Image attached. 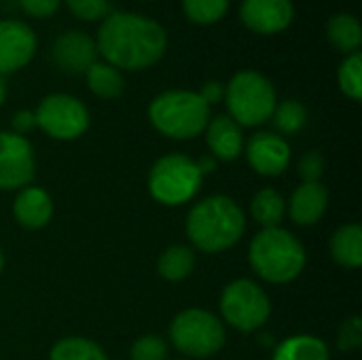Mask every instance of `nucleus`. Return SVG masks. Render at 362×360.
Wrapping results in <instances>:
<instances>
[{
	"label": "nucleus",
	"mask_w": 362,
	"mask_h": 360,
	"mask_svg": "<svg viewBox=\"0 0 362 360\" xmlns=\"http://www.w3.org/2000/svg\"><path fill=\"white\" fill-rule=\"evenodd\" d=\"M13 134H19V136H25L28 132H32L36 127V117H34V110H17L13 115Z\"/></svg>",
	"instance_id": "nucleus-33"
},
{
	"label": "nucleus",
	"mask_w": 362,
	"mask_h": 360,
	"mask_svg": "<svg viewBox=\"0 0 362 360\" xmlns=\"http://www.w3.org/2000/svg\"><path fill=\"white\" fill-rule=\"evenodd\" d=\"M206 142L214 155V159L221 161H235L244 151V134L242 127L229 117L218 115L206 125Z\"/></svg>",
	"instance_id": "nucleus-15"
},
{
	"label": "nucleus",
	"mask_w": 362,
	"mask_h": 360,
	"mask_svg": "<svg viewBox=\"0 0 362 360\" xmlns=\"http://www.w3.org/2000/svg\"><path fill=\"white\" fill-rule=\"evenodd\" d=\"M242 23L255 34H280L295 19V6L291 0H242Z\"/></svg>",
	"instance_id": "nucleus-12"
},
{
	"label": "nucleus",
	"mask_w": 362,
	"mask_h": 360,
	"mask_svg": "<svg viewBox=\"0 0 362 360\" xmlns=\"http://www.w3.org/2000/svg\"><path fill=\"white\" fill-rule=\"evenodd\" d=\"M68 11L81 21H98L104 19L110 11L108 0H66Z\"/></svg>",
	"instance_id": "nucleus-29"
},
{
	"label": "nucleus",
	"mask_w": 362,
	"mask_h": 360,
	"mask_svg": "<svg viewBox=\"0 0 362 360\" xmlns=\"http://www.w3.org/2000/svg\"><path fill=\"white\" fill-rule=\"evenodd\" d=\"M49 360H108L104 350L85 337H66L59 339L53 348Z\"/></svg>",
	"instance_id": "nucleus-24"
},
{
	"label": "nucleus",
	"mask_w": 362,
	"mask_h": 360,
	"mask_svg": "<svg viewBox=\"0 0 362 360\" xmlns=\"http://www.w3.org/2000/svg\"><path fill=\"white\" fill-rule=\"evenodd\" d=\"M197 95H199L208 106L218 104L221 100H225V85L218 83V81H210V83H206V85L202 87V91H199Z\"/></svg>",
	"instance_id": "nucleus-34"
},
{
	"label": "nucleus",
	"mask_w": 362,
	"mask_h": 360,
	"mask_svg": "<svg viewBox=\"0 0 362 360\" xmlns=\"http://www.w3.org/2000/svg\"><path fill=\"white\" fill-rule=\"evenodd\" d=\"M197 168H199L202 174H210L216 168V159L214 157H204V159L197 161Z\"/></svg>",
	"instance_id": "nucleus-35"
},
{
	"label": "nucleus",
	"mask_w": 362,
	"mask_h": 360,
	"mask_svg": "<svg viewBox=\"0 0 362 360\" xmlns=\"http://www.w3.org/2000/svg\"><path fill=\"white\" fill-rule=\"evenodd\" d=\"M195 267V255L187 246H170L157 263V272L163 280L180 282L185 280Z\"/></svg>",
	"instance_id": "nucleus-23"
},
{
	"label": "nucleus",
	"mask_w": 362,
	"mask_h": 360,
	"mask_svg": "<svg viewBox=\"0 0 362 360\" xmlns=\"http://www.w3.org/2000/svg\"><path fill=\"white\" fill-rule=\"evenodd\" d=\"M98 55L117 70H144L155 66L168 49L163 25L138 13H108L95 38Z\"/></svg>",
	"instance_id": "nucleus-1"
},
{
	"label": "nucleus",
	"mask_w": 362,
	"mask_h": 360,
	"mask_svg": "<svg viewBox=\"0 0 362 360\" xmlns=\"http://www.w3.org/2000/svg\"><path fill=\"white\" fill-rule=\"evenodd\" d=\"M170 339L180 354L191 359H208L225 346V327L214 314L191 308L172 320Z\"/></svg>",
	"instance_id": "nucleus-7"
},
{
	"label": "nucleus",
	"mask_w": 362,
	"mask_h": 360,
	"mask_svg": "<svg viewBox=\"0 0 362 360\" xmlns=\"http://www.w3.org/2000/svg\"><path fill=\"white\" fill-rule=\"evenodd\" d=\"M15 221L25 229H42L53 216V202L40 187H23L13 204Z\"/></svg>",
	"instance_id": "nucleus-17"
},
{
	"label": "nucleus",
	"mask_w": 362,
	"mask_h": 360,
	"mask_svg": "<svg viewBox=\"0 0 362 360\" xmlns=\"http://www.w3.org/2000/svg\"><path fill=\"white\" fill-rule=\"evenodd\" d=\"M272 306L263 289L252 280H235L223 289L221 314L235 331L252 333L269 318Z\"/></svg>",
	"instance_id": "nucleus-8"
},
{
	"label": "nucleus",
	"mask_w": 362,
	"mask_h": 360,
	"mask_svg": "<svg viewBox=\"0 0 362 360\" xmlns=\"http://www.w3.org/2000/svg\"><path fill=\"white\" fill-rule=\"evenodd\" d=\"M272 119H274V125H276L278 132L297 134L308 123V110L297 100H284V102L276 104V110H274Z\"/></svg>",
	"instance_id": "nucleus-27"
},
{
	"label": "nucleus",
	"mask_w": 362,
	"mask_h": 360,
	"mask_svg": "<svg viewBox=\"0 0 362 360\" xmlns=\"http://www.w3.org/2000/svg\"><path fill=\"white\" fill-rule=\"evenodd\" d=\"M327 36L341 53H358L362 42L361 21L350 13H337L327 23Z\"/></svg>",
	"instance_id": "nucleus-19"
},
{
	"label": "nucleus",
	"mask_w": 362,
	"mask_h": 360,
	"mask_svg": "<svg viewBox=\"0 0 362 360\" xmlns=\"http://www.w3.org/2000/svg\"><path fill=\"white\" fill-rule=\"evenodd\" d=\"M36 127L57 140H74L89 127L87 106L68 93H51L34 110Z\"/></svg>",
	"instance_id": "nucleus-9"
},
{
	"label": "nucleus",
	"mask_w": 362,
	"mask_h": 360,
	"mask_svg": "<svg viewBox=\"0 0 362 360\" xmlns=\"http://www.w3.org/2000/svg\"><path fill=\"white\" fill-rule=\"evenodd\" d=\"M329 206V191L322 182H303L301 187L295 189L291 202H288V214L291 219L301 225L310 227L316 225Z\"/></svg>",
	"instance_id": "nucleus-16"
},
{
	"label": "nucleus",
	"mask_w": 362,
	"mask_h": 360,
	"mask_svg": "<svg viewBox=\"0 0 362 360\" xmlns=\"http://www.w3.org/2000/svg\"><path fill=\"white\" fill-rule=\"evenodd\" d=\"M36 53L34 30L19 19H0V76L28 66Z\"/></svg>",
	"instance_id": "nucleus-11"
},
{
	"label": "nucleus",
	"mask_w": 362,
	"mask_h": 360,
	"mask_svg": "<svg viewBox=\"0 0 362 360\" xmlns=\"http://www.w3.org/2000/svg\"><path fill=\"white\" fill-rule=\"evenodd\" d=\"M250 210H252L255 221L263 229L280 227V223H282V219L286 214V202H284V197L276 189L267 187V189H261L255 195V199L250 204Z\"/></svg>",
	"instance_id": "nucleus-22"
},
{
	"label": "nucleus",
	"mask_w": 362,
	"mask_h": 360,
	"mask_svg": "<svg viewBox=\"0 0 362 360\" xmlns=\"http://www.w3.org/2000/svg\"><path fill=\"white\" fill-rule=\"evenodd\" d=\"M274 360H329V348L320 337L295 335L276 348Z\"/></svg>",
	"instance_id": "nucleus-21"
},
{
	"label": "nucleus",
	"mask_w": 362,
	"mask_h": 360,
	"mask_svg": "<svg viewBox=\"0 0 362 360\" xmlns=\"http://www.w3.org/2000/svg\"><path fill=\"white\" fill-rule=\"evenodd\" d=\"M325 172V157L318 151H310L299 161V176L303 182H320Z\"/></svg>",
	"instance_id": "nucleus-30"
},
{
	"label": "nucleus",
	"mask_w": 362,
	"mask_h": 360,
	"mask_svg": "<svg viewBox=\"0 0 362 360\" xmlns=\"http://www.w3.org/2000/svg\"><path fill=\"white\" fill-rule=\"evenodd\" d=\"M132 360H165L168 359V344L157 335L138 337L129 350Z\"/></svg>",
	"instance_id": "nucleus-28"
},
{
	"label": "nucleus",
	"mask_w": 362,
	"mask_h": 360,
	"mask_svg": "<svg viewBox=\"0 0 362 360\" xmlns=\"http://www.w3.org/2000/svg\"><path fill=\"white\" fill-rule=\"evenodd\" d=\"M246 231L242 208L225 195L202 199L189 210L187 236L204 252H223L235 246Z\"/></svg>",
	"instance_id": "nucleus-2"
},
{
	"label": "nucleus",
	"mask_w": 362,
	"mask_h": 360,
	"mask_svg": "<svg viewBox=\"0 0 362 360\" xmlns=\"http://www.w3.org/2000/svg\"><path fill=\"white\" fill-rule=\"evenodd\" d=\"M51 59L53 64L70 74L87 72V68L98 62L95 40L78 30H70L59 34L51 45Z\"/></svg>",
	"instance_id": "nucleus-14"
},
{
	"label": "nucleus",
	"mask_w": 362,
	"mask_h": 360,
	"mask_svg": "<svg viewBox=\"0 0 362 360\" xmlns=\"http://www.w3.org/2000/svg\"><path fill=\"white\" fill-rule=\"evenodd\" d=\"M19 4L25 15L36 17V19H47V17L55 15L62 0H19Z\"/></svg>",
	"instance_id": "nucleus-32"
},
{
	"label": "nucleus",
	"mask_w": 362,
	"mask_h": 360,
	"mask_svg": "<svg viewBox=\"0 0 362 360\" xmlns=\"http://www.w3.org/2000/svg\"><path fill=\"white\" fill-rule=\"evenodd\" d=\"M248 259L252 269L272 284H286L295 280L305 267L303 244L282 227H269L250 242Z\"/></svg>",
	"instance_id": "nucleus-3"
},
{
	"label": "nucleus",
	"mask_w": 362,
	"mask_h": 360,
	"mask_svg": "<svg viewBox=\"0 0 362 360\" xmlns=\"http://www.w3.org/2000/svg\"><path fill=\"white\" fill-rule=\"evenodd\" d=\"M331 255L335 263L348 269H356L362 265V229L361 225L350 223L335 231L331 240Z\"/></svg>",
	"instance_id": "nucleus-18"
},
{
	"label": "nucleus",
	"mask_w": 362,
	"mask_h": 360,
	"mask_svg": "<svg viewBox=\"0 0 362 360\" xmlns=\"http://www.w3.org/2000/svg\"><path fill=\"white\" fill-rule=\"evenodd\" d=\"M362 344V320L358 316L346 320L339 329V350H356Z\"/></svg>",
	"instance_id": "nucleus-31"
},
{
	"label": "nucleus",
	"mask_w": 362,
	"mask_h": 360,
	"mask_svg": "<svg viewBox=\"0 0 362 360\" xmlns=\"http://www.w3.org/2000/svg\"><path fill=\"white\" fill-rule=\"evenodd\" d=\"M337 83L346 98L358 102L362 98V53H350L337 70Z\"/></svg>",
	"instance_id": "nucleus-26"
},
{
	"label": "nucleus",
	"mask_w": 362,
	"mask_h": 360,
	"mask_svg": "<svg viewBox=\"0 0 362 360\" xmlns=\"http://www.w3.org/2000/svg\"><path fill=\"white\" fill-rule=\"evenodd\" d=\"M85 79H87V87L91 89V93L102 100H115L125 89L121 70H117L115 66H110L106 62H93L87 68Z\"/></svg>",
	"instance_id": "nucleus-20"
},
{
	"label": "nucleus",
	"mask_w": 362,
	"mask_h": 360,
	"mask_svg": "<svg viewBox=\"0 0 362 360\" xmlns=\"http://www.w3.org/2000/svg\"><path fill=\"white\" fill-rule=\"evenodd\" d=\"M178 360H182V359H178Z\"/></svg>",
	"instance_id": "nucleus-38"
},
{
	"label": "nucleus",
	"mask_w": 362,
	"mask_h": 360,
	"mask_svg": "<svg viewBox=\"0 0 362 360\" xmlns=\"http://www.w3.org/2000/svg\"><path fill=\"white\" fill-rule=\"evenodd\" d=\"M34 153L30 142L13 132H0V189H23L34 178Z\"/></svg>",
	"instance_id": "nucleus-10"
},
{
	"label": "nucleus",
	"mask_w": 362,
	"mask_h": 360,
	"mask_svg": "<svg viewBox=\"0 0 362 360\" xmlns=\"http://www.w3.org/2000/svg\"><path fill=\"white\" fill-rule=\"evenodd\" d=\"M229 4L231 0H182V11L189 21L210 25L227 15Z\"/></svg>",
	"instance_id": "nucleus-25"
},
{
	"label": "nucleus",
	"mask_w": 362,
	"mask_h": 360,
	"mask_svg": "<svg viewBox=\"0 0 362 360\" xmlns=\"http://www.w3.org/2000/svg\"><path fill=\"white\" fill-rule=\"evenodd\" d=\"M204 174L197 161L182 153H170L155 161L148 172L151 195L165 206H178L189 202L202 187Z\"/></svg>",
	"instance_id": "nucleus-6"
},
{
	"label": "nucleus",
	"mask_w": 362,
	"mask_h": 360,
	"mask_svg": "<svg viewBox=\"0 0 362 360\" xmlns=\"http://www.w3.org/2000/svg\"><path fill=\"white\" fill-rule=\"evenodd\" d=\"M229 117L240 127H257L272 119L278 98L272 81L257 70H240L225 87Z\"/></svg>",
	"instance_id": "nucleus-5"
},
{
	"label": "nucleus",
	"mask_w": 362,
	"mask_h": 360,
	"mask_svg": "<svg viewBox=\"0 0 362 360\" xmlns=\"http://www.w3.org/2000/svg\"><path fill=\"white\" fill-rule=\"evenodd\" d=\"M4 100H6V81L4 76H0V106L4 104Z\"/></svg>",
	"instance_id": "nucleus-36"
},
{
	"label": "nucleus",
	"mask_w": 362,
	"mask_h": 360,
	"mask_svg": "<svg viewBox=\"0 0 362 360\" xmlns=\"http://www.w3.org/2000/svg\"><path fill=\"white\" fill-rule=\"evenodd\" d=\"M250 168L261 176H280L291 163V146L274 132H259L246 142Z\"/></svg>",
	"instance_id": "nucleus-13"
},
{
	"label": "nucleus",
	"mask_w": 362,
	"mask_h": 360,
	"mask_svg": "<svg viewBox=\"0 0 362 360\" xmlns=\"http://www.w3.org/2000/svg\"><path fill=\"white\" fill-rule=\"evenodd\" d=\"M2 269H4V255H2V250H0V274H2Z\"/></svg>",
	"instance_id": "nucleus-37"
},
{
	"label": "nucleus",
	"mask_w": 362,
	"mask_h": 360,
	"mask_svg": "<svg viewBox=\"0 0 362 360\" xmlns=\"http://www.w3.org/2000/svg\"><path fill=\"white\" fill-rule=\"evenodd\" d=\"M148 121L159 134L172 140H189L206 129L210 106L195 91L170 89L151 102Z\"/></svg>",
	"instance_id": "nucleus-4"
}]
</instances>
